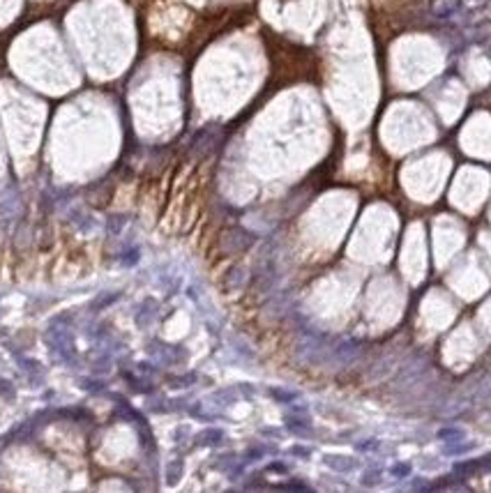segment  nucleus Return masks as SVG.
I'll use <instances>...</instances> for the list:
<instances>
[{
  "label": "nucleus",
  "mask_w": 491,
  "mask_h": 493,
  "mask_svg": "<svg viewBox=\"0 0 491 493\" xmlns=\"http://www.w3.org/2000/svg\"><path fill=\"white\" fill-rule=\"evenodd\" d=\"M406 472H408L406 465H397V468H394V475H406Z\"/></svg>",
  "instance_id": "1"
}]
</instances>
